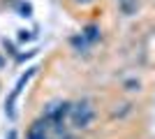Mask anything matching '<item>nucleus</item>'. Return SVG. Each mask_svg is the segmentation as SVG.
<instances>
[{
    "label": "nucleus",
    "instance_id": "obj_1",
    "mask_svg": "<svg viewBox=\"0 0 155 139\" xmlns=\"http://www.w3.org/2000/svg\"><path fill=\"white\" fill-rule=\"evenodd\" d=\"M93 116H95V109H93L91 100H79L77 104L70 107V121L74 127H88Z\"/></svg>",
    "mask_w": 155,
    "mask_h": 139
},
{
    "label": "nucleus",
    "instance_id": "obj_6",
    "mask_svg": "<svg viewBox=\"0 0 155 139\" xmlns=\"http://www.w3.org/2000/svg\"><path fill=\"white\" fill-rule=\"evenodd\" d=\"M7 139H19V134H16V130H9V132H7Z\"/></svg>",
    "mask_w": 155,
    "mask_h": 139
},
{
    "label": "nucleus",
    "instance_id": "obj_4",
    "mask_svg": "<svg viewBox=\"0 0 155 139\" xmlns=\"http://www.w3.org/2000/svg\"><path fill=\"white\" fill-rule=\"evenodd\" d=\"M81 35L86 37V42H88V44H93V42L100 40V28H97V26H86Z\"/></svg>",
    "mask_w": 155,
    "mask_h": 139
},
{
    "label": "nucleus",
    "instance_id": "obj_8",
    "mask_svg": "<svg viewBox=\"0 0 155 139\" xmlns=\"http://www.w3.org/2000/svg\"><path fill=\"white\" fill-rule=\"evenodd\" d=\"M2 65H5V58H2V56H0V67H2Z\"/></svg>",
    "mask_w": 155,
    "mask_h": 139
},
{
    "label": "nucleus",
    "instance_id": "obj_3",
    "mask_svg": "<svg viewBox=\"0 0 155 139\" xmlns=\"http://www.w3.org/2000/svg\"><path fill=\"white\" fill-rule=\"evenodd\" d=\"M35 70H37V67H30V70H28V72L23 74L19 81H16V86H14L12 95L7 98V102H5V111H7V116H9V118H14V102H16V98L21 95V88L28 84V79H30V77H35Z\"/></svg>",
    "mask_w": 155,
    "mask_h": 139
},
{
    "label": "nucleus",
    "instance_id": "obj_7",
    "mask_svg": "<svg viewBox=\"0 0 155 139\" xmlns=\"http://www.w3.org/2000/svg\"><path fill=\"white\" fill-rule=\"evenodd\" d=\"M74 2H81V5H86V2H93V0H74Z\"/></svg>",
    "mask_w": 155,
    "mask_h": 139
},
{
    "label": "nucleus",
    "instance_id": "obj_2",
    "mask_svg": "<svg viewBox=\"0 0 155 139\" xmlns=\"http://www.w3.org/2000/svg\"><path fill=\"white\" fill-rule=\"evenodd\" d=\"M70 102H65V100H56V102H49L44 107V114H42V118L51 121V123H63L67 116H70Z\"/></svg>",
    "mask_w": 155,
    "mask_h": 139
},
{
    "label": "nucleus",
    "instance_id": "obj_5",
    "mask_svg": "<svg viewBox=\"0 0 155 139\" xmlns=\"http://www.w3.org/2000/svg\"><path fill=\"white\" fill-rule=\"evenodd\" d=\"M72 44L77 46V49H81V51H84L86 46H88V42H86V37H84V35H79V37H72Z\"/></svg>",
    "mask_w": 155,
    "mask_h": 139
}]
</instances>
